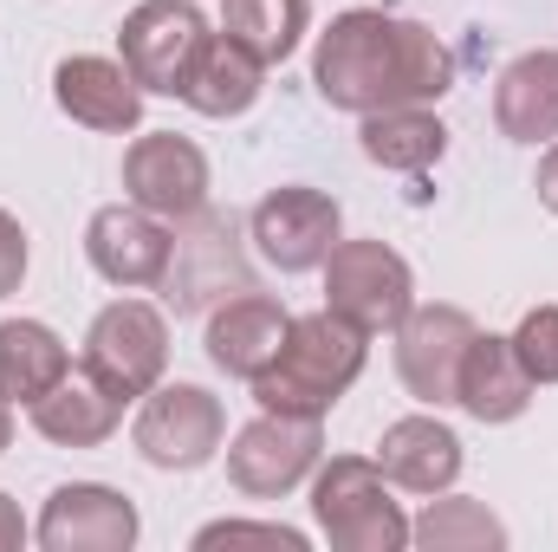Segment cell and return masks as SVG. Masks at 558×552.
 <instances>
[{
  "label": "cell",
  "instance_id": "obj_1",
  "mask_svg": "<svg viewBox=\"0 0 558 552\" xmlns=\"http://www.w3.org/2000/svg\"><path fill=\"white\" fill-rule=\"evenodd\" d=\"M312 85L331 111H357V118L390 105H435L454 85V52L416 20L351 7L318 33Z\"/></svg>",
  "mask_w": 558,
  "mask_h": 552
},
{
  "label": "cell",
  "instance_id": "obj_2",
  "mask_svg": "<svg viewBox=\"0 0 558 552\" xmlns=\"http://www.w3.org/2000/svg\"><path fill=\"white\" fill-rule=\"evenodd\" d=\"M371 332H357L351 319H338L331 305L325 312H305V319H292L286 325V345H279V358L254 377V397H260V410H279V416H318L357 384V371H364V358H371V345H364Z\"/></svg>",
  "mask_w": 558,
  "mask_h": 552
},
{
  "label": "cell",
  "instance_id": "obj_3",
  "mask_svg": "<svg viewBox=\"0 0 558 552\" xmlns=\"http://www.w3.org/2000/svg\"><path fill=\"white\" fill-rule=\"evenodd\" d=\"M312 520L338 552H403L410 520L390 501V475L364 455H331L312 481Z\"/></svg>",
  "mask_w": 558,
  "mask_h": 552
},
{
  "label": "cell",
  "instance_id": "obj_4",
  "mask_svg": "<svg viewBox=\"0 0 558 552\" xmlns=\"http://www.w3.org/2000/svg\"><path fill=\"white\" fill-rule=\"evenodd\" d=\"M325 305L357 332H397L416 305V274L384 241H338L325 254Z\"/></svg>",
  "mask_w": 558,
  "mask_h": 552
},
{
  "label": "cell",
  "instance_id": "obj_5",
  "mask_svg": "<svg viewBox=\"0 0 558 552\" xmlns=\"http://www.w3.org/2000/svg\"><path fill=\"white\" fill-rule=\"evenodd\" d=\"M169 364V325L149 299H118L85 332V377H98L118 404L149 397Z\"/></svg>",
  "mask_w": 558,
  "mask_h": 552
},
{
  "label": "cell",
  "instance_id": "obj_6",
  "mask_svg": "<svg viewBox=\"0 0 558 552\" xmlns=\"http://www.w3.org/2000/svg\"><path fill=\"white\" fill-rule=\"evenodd\" d=\"M208 39L215 33H208L195 0H143L118 26V52H124L131 79L143 92H156V98H182V85H189V72H195Z\"/></svg>",
  "mask_w": 558,
  "mask_h": 552
},
{
  "label": "cell",
  "instance_id": "obj_7",
  "mask_svg": "<svg viewBox=\"0 0 558 552\" xmlns=\"http://www.w3.org/2000/svg\"><path fill=\"white\" fill-rule=\"evenodd\" d=\"M221 435H228V410L202 384H156L137 410V429H131L137 455L149 468H169V475H189V468L215 461Z\"/></svg>",
  "mask_w": 558,
  "mask_h": 552
},
{
  "label": "cell",
  "instance_id": "obj_8",
  "mask_svg": "<svg viewBox=\"0 0 558 552\" xmlns=\"http://www.w3.org/2000/svg\"><path fill=\"white\" fill-rule=\"evenodd\" d=\"M318 416H279V410H260L228 448V481L254 501H279L292 494L312 468H318Z\"/></svg>",
  "mask_w": 558,
  "mask_h": 552
},
{
  "label": "cell",
  "instance_id": "obj_9",
  "mask_svg": "<svg viewBox=\"0 0 558 552\" xmlns=\"http://www.w3.org/2000/svg\"><path fill=\"white\" fill-rule=\"evenodd\" d=\"M474 319L461 305H410V319L397 325V377L416 404H454L461 384V358L474 345Z\"/></svg>",
  "mask_w": 558,
  "mask_h": 552
},
{
  "label": "cell",
  "instance_id": "obj_10",
  "mask_svg": "<svg viewBox=\"0 0 558 552\" xmlns=\"http://www.w3.org/2000/svg\"><path fill=\"white\" fill-rule=\"evenodd\" d=\"M254 248L260 261L279 274H312L325 267V254L338 248V202L325 189H305V182H286L274 189L260 208H254Z\"/></svg>",
  "mask_w": 558,
  "mask_h": 552
},
{
  "label": "cell",
  "instance_id": "obj_11",
  "mask_svg": "<svg viewBox=\"0 0 558 552\" xmlns=\"http://www.w3.org/2000/svg\"><path fill=\"white\" fill-rule=\"evenodd\" d=\"M124 195L162 221H195L208 208V156L175 131H149L124 149Z\"/></svg>",
  "mask_w": 558,
  "mask_h": 552
},
{
  "label": "cell",
  "instance_id": "obj_12",
  "mask_svg": "<svg viewBox=\"0 0 558 552\" xmlns=\"http://www.w3.org/2000/svg\"><path fill=\"white\" fill-rule=\"evenodd\" d=\"M85 261L111 279V286H124V292L162 286L169 279V261H175V235L162 228V215H149L137 202H111L85 228Z\"/></svg>",
  "mask_w": 558,
  "mask_h": 552
},
{
  "label": "cell",
  "instance_id": "obj_13",
  "mask_svg": "<svg viewBox=\"0 0 558 552\" xmlns=\"http://www.w3.org/2000/svg\"><path fill=\"white\" fill-rule=\"evenodd\" d=\"M33 540L46 552H131L137 547V507L118 488L65 481V488H52Z\"/></svg>",
  "mask_w": 558,
  "mask_h": 552
},
{
  "label": "cell",
  "instance_id": "obj_14",
  "mask_svg": "<svg viewBox=\"0 0 558 552\" xmlns=\"http://www.w3.org/2000/svg\"><path fill=\"white\" fill-rule=\"evenodd\" d=\"M52 98L72 124L85 131H105V137H124L137 131L143 118V85L131 79L124 59H98V52H78L52 72Z\"/></svg>",
  "mask_w": 558,
  "mask_h": 552
},
{
  "label": "cell",
  "instance_id": "obj_15",
  "mask_svg": "<svg viewBox=\"0 0 558 552\" xmlns=\"http://www.w3.org/2000/svg\"><path fill=\"white\" fill-rule=\"evenodd\" d=\"M286 325H292L286 305H274L267 292H241V299L215 305V312H208V364L228 371V377H247V384H254V377L279 358Z\"/></svg>",
  "mask_w": 558,
  "mask_h": 552
},
{
  "label": "cell",
  "instance_id": "obj_16",
  "mask_svg": "<svg viewBox=\"0 0 558 552\" xmlns=\"http://www.w3.org/2000/svg\"><path fill=\"white\" fill-rule=\"evenodd\" d=\"M377 468L410 494H448L461 475V435L435 416H403L377 442Z\"/></svg>",
  "mask_w": 558,
  "mask_h": 552
},
{
  "label": "cell",
  "instance_id": "obj_17",
  "mask_svg": "<svg viewBox=\"0 0 558 552\" xmlns=\"http://www.w3.org/2000/svg\"><path fill=\"white\" fill-rule=\"evenodd\" d=\"M533 377L526 364L513 358V338H494V332H474L468 358H461V384H454V404L474 416V422H513L533 404Z\"/></svg>",
  "mask_w": 558,
  "mask_h": 552
},
{
  "label": "cell",
  "instance_id": "obj_18",
  "mask_svg": "<svg viewBox=\"0 0 558 552\" xmlns=\"http://www.w3.org/2000/svg\"><path fill=\"white\" fill-rule=\"evenodd\" d=\"M494 124L513 143H553L558 137V52H520L494 79Z\"/></svg>",
  "mask_w": 558,
  "mask_h": 552
},
{
  "label": "cell",
  "instance_id": "obj_19",
  "mask_svg": "<svg viewBox=\"0 0 558 552\" xmlns=\"http://www.w3.org/2000/svg\"><path fill=\"white\" fill-rule=\"evenodd\" d=\"M260 85H267V65L247 46H234L228 33H215L182 85V105H195L202 118H241L260 105Z\"/></svg>",
  "mask_w": 558,
  "mask_h": 552
},
{
  "label": "cell",
  "instance_id": "obj_20",
  "mask_svg": "<svg viewBox=\"0 0 558 552\" xmlns=\"http://www.w3.org/2000/svg\"><path fill=\"white\" fill-rule=\"evenodd\" d=\"M118 410H124V404H118L98 377L65 371V377L33 404V429H39L46 442H59V448H98V442H111Z\"/></svg>",
  "mask_w": 558,
  "mask_h": 552
},
{
  "label": "cell",
  "instance_id": "obj_21",
  "mask_svg": "<svg viewBox=\"0 0 558 552\" xmlns=\"http://www.w3.org/2000/svg\"><path fill=\"white\" fill-rule=\"evenodd\" d=\"M65 371H72V351L59 345L52 325H39V319H0V397L7 404L33 410Z\"/></svg>",
  "mask_w": 558,
  "mask_h": 552
},
{
  "label": "cell",
  "instance_id": "obj_22",
  "mask_svg": "<svg viewBox=\"0 0 558 552\" xmlns=\"http://www.w3.org/2000/svg\"><path fill=\"white\" fill-rule=\"evenodd\" d=\"M364 156L377 163V169H397V176H422L428 163H441V149H448V124L428 111V105H390V111H371L364 118Z\"/></svg>",
  "mask_w": 558,
  "mask_h": 552
},
{
  "label": "cell",
  "instance_id": "obj_23",
  "mask_svg": "<svg viewBox=\"0 0 558 552\" xmlns=\"http://www.w3.org/2000/svg\"><path fill=\"white\" fill-rule=\"evenodd\" d=\"M312 7L305 0H221V33L247 46L260 65H286L305 39Z\"/></svg>",
  "mask_w": 558,
  "mask_h": 552
},
{
  "label": "cell",
  "instance_id": "obj_24",
  "mask_svg": "<svg viewBox=\"0 0 558 552\" xmlns=\"http://www.w3.org/2000/svg\"><path fill=\"white\" fill-rule=\"evenodd\" d=\"M410 540L422 552H500L507 547V527L481 507V501H428L422 520H410Z\"/></svg>",
  "mask_w": 558,
  "mask_h": 552
},
{
  "label": "cell",
  "instance_id": "obj_25",
  "mask_svg": "<svg viewBox=\"0 0 558 552\" xmlns=\"http://www.w3.org/2000/svg\"><path fill=\"white\" fill-rule=\"evenodd\" d=\"M513 358L533 384H558V305H533L513 332Z\"/></svg>",
  "mask_w": 558,
  "mask_h": 552
},
{
  "label": "cell",
  "instance_id": "obj_26",
  "mask_svg": "<svg viewBox=\"0 0 558 552\" xmlns=\"http://www.w3.org/2000/svg\"><path fill=\"white\" fill-rule=\"evenodd\" d=\"M195 547L215 552V547H274V552H305V533L292 527H267V520H215L195 533Z\"/></svg>",
  "mask_w": 558,
  "mask_h": 552
},
{
  "label": "cell",
  "instance_id": "obj_27",
  "mask_svg": "<svg viewBox=\"0 0 558 552\" xmlns=\"http://www.w3.org/2000/svg\"><path fill=\"white\" fill-rule=\"evenodd\" d=\"M20 279H26V228L0 208V299L20 292Z\"/></svg>",
  "mask_w": 558,
  "mask_h": 552
},
{
  "label": "cell",
  "instance_id": "obj_28",
  "mask_svg": "<svg viewBox=\"0 0 558 552\" xmlns=\"http://www.w3.org/2000/svg\"><path fill=\"white\" fill-rule=\"evenodd\" d=\"M20 540H26V520H20V507L0 494V552H20Z\"/></svg>",
  "mask_w": 558,
  "mask_h": 552
},
{
  "label": "cell",
  "instance_id": "obj_29",
  "mask_svg": "<svg viewBox=\"0 0 558 552\" xmlns=\"http://www.w3.org/2000/svg\"><path fill=\"white\" fill-rule=\"evenodd\" d=\"M533 189H539V202H546V208L558 215V143L546 149V156H539V182H533Z\"/></svg>",
  "mask_w": 558,
  "mask_h": 552
},
{
  "label": "cell",
  "instance_id": "obj_30",
  "mask_svg": "<svg viewBox=\"0 0 558 552\" xmlns=\"http://www.w3.org/2000/svg\"><path fill=\"white\" fill-rule=\"evenodd\" d=\"M7 442H13V404L0 397V455H7Z\"/></svg>",
  "mask_w": 558,
  "mask_h": 552
}]
</instances>
